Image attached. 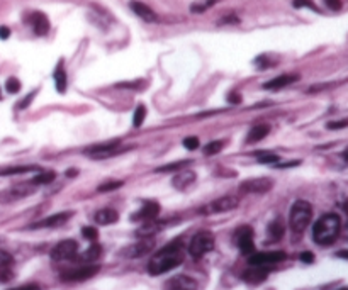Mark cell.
Returning a JSON list of instances; mask_svg holds the SVG:
<instances>
[{
	"mask_svg": "<svg viewBox=\"0 0 348 290\" xmlns=\"http://www.w3.org/2000/svg\"><path fill=\"white\" fill-rule=\"evenodd\" d=\"M183 262V251L178 243H170L165 248H162L157 255L148 262V273L157 277V275L167 273L170 270L177 268Z\"/></svg>",
	"mask_w": 348,
	"mask_h": 290,
	"instance_id": "obj_1",
	"label": "cell"
},
{
	"mask_svg": "<svg viewBox=\"0 0 348 290\" xmlns=\"http://www.w3.org/2000/svg\"><path fill=\"white\" fill-rule=\"evenodd\" d=\"M341 229V219L336 214H325L314 222L313 226V239L314 243L321 246H330L336 241L340 236Z\"/></svg>",
	"mask_w": 348,
	"mask_h": 290,
	"instance_id": "obj_2",
	"label": "cell"
},
{
	"mask_svg": "<svg viewBox=\"0 0 348 290\" xmlns=\"http://www.w3.org/2000/svg\"><path fill=\"white\" fill-rule=\"evenodd\" d=\"M313 219V207L306 200H296L291 207L289 214V226L296 234H301L307 229L309 222Z\"/></svg>",
	"mask_w": 348,
	"mask_h": 290,
	"instance_id": "obj_3",
	"label": "cell"
},
{
	"mask_svg": "<svg viewBox=\"0 0 348 290\" xmlns=\"http://www.w3.org/2000/svg\"><path fill=\"white\" fill-rule=\"evenodd\" d=\"M214 244H216L214 234L209 233V231H199L197 234L192 236L187 250H188V255L194 256V258H202L204 255L214 250Z\"/></svg>",
	"mask_w": 348,
	"mask_h": 290,
	"instance_id": "obj_4",
	"label": "cell"
},
{
	"mask_svg": "<svg viewBox=\"0 0 348 290\" xmlns=\"http://www.w3.org/2000/svg\"><path fill=\"white\" fill-rule=\"evenodd\" d=\"M76 251H79V244H76L75 239H65L60 241L55 248L51 250V260L55 262H66V260H73L76 256Z\"/></svg>",
	"mask_w": 348,
	"mask_h": 290,
	"instance_id": "obj_5",
	"label": "cell"
},
{
	"mask_svg": "<svg viewBox=\"0 0 348 290\" xmlns=\"http://www.w3.org/2000/svg\"><path fill=\"white\" fill-rule=\"evenodd\" d=\"M287 258L284 251H262V253H251L248 262L251 267H268V265L280 263Z\"/></svg>",
	"mask_w": 348,
	"mask_h": 290,
	"instance_id": "obj_6",
	"label": "cell"
},
{
	"mask_svg": "<svg viewBox=\"0 0 348 290\" xmlns=\"http://www.w3.org/2000/svg\"><path fill=\"white\" fill-rule=\"evenodd\" d=\"M99 270H100L99 265L87 263L80 268H73V270H68V272H63L61 280L63 282H84V280H89V278L94 277V275H97Z\"/></svg>",
	"mask_w": 348,
	"mask_h": 290,
	"instance_id": "obj_7",
	"label": "cell"
},
{
	"mask_svg": "<svg viewBox=\"0 0 348 290\" xmlns=\"http://www.w3.org/2000/svg\"><path fill=\"white\" fill-rule=\"evenodd\" d=\"M34 193V185H16L11 187L7 190L0 192V204H12V202H17L21 199H26V197L32 195Z\"/></svg>",
	"mask_w": 348,
	"mask_h": 290,
	"instance_id": "obj_8",
	"label": "cell"
},
{
	"mask_svg": "<svg viewBox=\"0 0 348 290\" xmlns=\"http://www.w3.org/2000/svg\"><path fill=\"white\" fill-rule=\"evenodd\" d=\"M238 204H240V199L236 195H224L212 200L204 209V212H207V214H223V212H229L236 209Z\"/></svg>",
	"mask_w": 348,
	"mask_h": 290,
	"instance_id": "obj_9",
	"label": "cell"
},
{
	"mask_svg": "<svg viewBox=\"0 0 348 290\" xmlns=\"http://www.w3.org/2000/svg\"><path fill=\"white\" fill-rule=\"evenodd\" d=\"M274 187V182L270 178H248L241 182L238 190L241 193H265Z\"/></svg>",
	"mask_w": 348,
	"mask_h": 290,
	"instance_id": "obj_10",
	"label": "cell"
},
{
	"mask_svg": "<svg viewBox=\"0 0 348 290\" xmlns=\"http://www.w3.org/2000/svg\"><path fill=\"white\" fill-rule=\"evenodd\" d=\"M236 246L240 248L241 253L245 255H251L255 251V244H253V231H251L250 226H241V228L236 231L235 236Z\"/></svg>",
	"mask_w": 348,
	"mask_h": 290,
	"instance_id": "obj_11",
	"label": "cell"
},
{
	"mask_svg": "<svg viewBox=\"0 0 348 290\" xmlns=\"http://www.w3.org/2000/svg\"><path fill=\"white\" fill-rule=\"evenodd\" d=\"M153 246H154V239L149 236V238H143L136 244L128 246L126 250H123V253L121 255L126 256V258H139V256L149 253V251L153 250Z\"/></svg>",
	"mask_w": 348,
	"mask_h": 290,
	"instance_id": "obj_12",
	"label": "cell"
},
{
	"mask_svg": "<svg viewBox=\"0 0 348 290\" xmlns=\"http://www.w3.org/2000/svg\"><path fill=\"white\" fill-rule=\"evenodd\" d=\"M73 216V212H58V214H53L50 217H45L40 222H34L31 226V229H43V228H58V226H63L70 217Z\"/></svg>",
	"mask_w": 348,
	"mask_h": 290,
	"instance_id": "obj_13",
	"label": "cell"
},
{
	"mask_svg": "<svg viewBox=\"0 0 348 290\" xmlns=\"http://www.w3.org/2000/svg\"><path fill=\"white\" fill-rule=\"evenodd\" d=\"M160 214V205L157 202H144L143 207L139 209L136 214L131 216V221H153L157 219V216Z\"/></svg>",
	"mask_w": 348,
	"mask_h": 290,
	"instance_id": "obj_14",
	"label": "cell"
},
{
	"mask_svg": "<svg viewBox=\"0 0 348 290\" xmlns=\"http://www.w3.org/2000/svg\"><path fill=\"white\" fill-rule=\"evenodd\" d=\"M167 290H197V282L187 275H177L170 278L165 285Z\"/></svg>",
	"mask_w": 348,
	"mask_h": 290,
	"instance_id": "obj_15",
	"label": "cell"
},
{
	"mask_svg": "<svg viewBox=\"0 0 348 290\" xmlns=\"http://www.w3.org/2000/svg\"><path fill=\"white\" fill-rule=\"evenodd\" d=\"M27 21L32 26L34 34L37 36H45L48 34V31H50V21H48V17L43 12H32Z\"/></svg>",
	"mask_w": 348,
	"mask_h": 290,
	"instance_id": "obj_16",
	"label": "cell"
},
{
	"mask_svg": "<svg viewBox=\"0 0 348 290\" xmlns=\"http://www.w3.org/2000/svg\"><path fill=\"white\" fill-rule=\"evenodd\" d=\"M119 149V141H110L107 144H97V146L87 149V154H90L92 158H105V156H112L118 153Z\"/></svg>",
	"mask_w": 348,
	"mask_h": 290,
	"instance_id": "obj_17",
	"label": "cell"
},
{
	"mask_svg": "<svg viewBox=\"0 0 348 290\" xmlns=\"http://www.w3.org/2000/svg\"><path fill=\"white\" fill-rule=\"evenodd\" d=\"M196 173L192 170H182L178 172L172 180V185L177 188V190H187L190 185H194L196 182Z\"/></svg>",
	"mask_w": 348,
	"mask_h": 290,
	"instance_id": "obj_18",
	"label": "cell"
},
{
	"mask_svg": "<svg viewBox=\"0 0 348 290\" xmlns=\"http://www.w3.org/2000/svg\"><path fill=\"white\" fill-rule=\"evenodd\" d=\"M267 277H268V272L265 270V267H253V268H248V270H245L243 275H241V278H243L246 283H251V285L262 283Z\"/></svg>",
	"mask_w": 348,
	"mask_h": 290,
	"instance_id": "obj_19",
	"label": "cell"
},
{
	"mask_svg": "<svg viewBox=\"0 0 348 290\" xmlns=\"http://www.w3.org/2000/svg\"><path fill=\"white\" fill-rule=\"evenodd\" d=\"M297 80H299V75H280V76H275L274 80L267 81V84L263 85V89L265 90H280Z\"/></svg>",
	"mask_w": 348,
	"mask_h": 290,
	"instance_id": "obj_20",
	"label": "cell"
},
{
	"mask_svg": "<svg viewBox=\"0 0 348 290\" xmlns=\"http://www.w3.org/2000/svg\"><path fill=\"white\" fill-rule=\"evenodd\" d=\"M129 7H131V11L136 14L138 17H141L143 21L146 22H157V14H154L151 9H149L146 4H141V2H131L129 4Z\"/></svg>",
	"mask_w": 348,
	"mask_h": 290,
	"instance_id": "obj_21",
	"label": "cell"
},
{
	"mask_svg": "<svg viewBox=\"0 0 348 290\" xmlns=\"http://www.w3.org/2000/svg\"><path fill=\"white\" fill-rule=\"evenodd\" d=\"M94 219L100 226H110V224H114V222H118L119 214H118V211L110 209V207H105V209H100L95 212Z\"/></svg>",
	"mask_w": 348,
	"mask_h": 290,
	"instance_id": "obj_22",
	"label": "cell"
},
{
	"mask_svg": "<svg viewBox=\"0 0 348 290\" xmlns=\"http://www.w3.org/2000/svg\"><path fill=\"white\" fill-rule=\"evenodd\" d=\"M40 170V167L34 165H21V167H6L0 168V177H14V175H24L29 172H36Z\"/></svg>",
	"mask_w": 348,
	"mask_h": 290,
	"instance_id": "obj_23",
	"label": "cell"
},
{
	"mask_svg": "<svg viewBox=\"0 0 348 290\" xmlns=\"http://www.w3.org/2000/svg\"><path fill=\"white\" fill-rule=\"evenodd\" d=\"M284 233H286V228H284V222L282 219H274L268 224L267 228V234L270 241H279L284 238Z\"/></svg>",
	"mask_w": 348,
	"mask_h": 290,
	"instance_id": "obj_24",
	"label": "cell"
},
{
	"mask_svg": "<svg viewBox=\"0 0 348 290\" xmlns=\"http://www.w3.org/2000/svg\"><path fill=\"white\" fill-rule=\"evenodd\" d=\"M270 133V128L267 124H258V126H253V128L250 129L248 136H246V143H257V141H262V139L267 136Z\"/></svg>",
	"mask_w": 348,
	"mask_h": 290,
	"instance_id": "obj_25",
	"label": "cell"
},
{
	"mask_svg": "<svg viewBox=\"0 0 348 290\" xmlns=\"http://www.w3.org/2000/svg\"><path fill=\"white\" fill-rule=\"evenodd\" d=\"M53 78H55V85H56V90L63 94V92L66 90V71H65V66H63V61H60L56 65V70L55 73H53Z\"/></svg>",
	"mask_w": 348,
	"mask_h": 290,
	"instance_id": "obj_26",
	"label": "cell"
},
{
	"mask_svg": "<svg viewBox=\"0 0 348 290\" xmlns=\"http://www.w3.org/2000/svg\"><path fill=\"white\" fill-rule=\"evenodd\" d=\"M100 253H102V248H100L99 244L94 243L89 250L85 251V253L80 255V260H82L84 263H94V262H97V260H99Z\"/></svg>",
	"mask_w": 348,
	"mask_h": 290,
	"instance_id": "obj_27",
	"label": "cell"
},
{
	"mask_svg": "<svg viewBox=\"0 0 348 290\" xmlns=\"http://www.w3.org/2000/svg\"><path fill=\"white\" fill-rule=\"evenodd\" d=\"M56 173L55 172H37V175L32 178L31 183L32 185H46V183H51L53 180H55Z\"/></svg>",
	"mask_w": 348,
	"mask_h": 290,
	"instance_id": "obj_28",
	"label": "cell"
},
{
	"mask_svg": "<svg viewBox=\"0 0 348 290\" xmlns=\"http://www.w3.org/2000/svg\"><path fill=\"white\" fill-rule=\"evenodd\" d=\"M144 117H146V107H144V105H138L136 110L133 112V126L134 128H141Z\"/></svg>",
	"mask_w": 348,
	"mask_h": 290,
	"instance_id": "obj_29",
	"label": "cell"
},
{
	"mask_svg": "<svg viewBox=\"0 0 348 290\" xmlns=\"http://www.w3.org/2000/svg\"><path fill=\"white\" fill-rule=\"evenodd\" d=\"M216 4V0H197V2L192 4L190 11L194 14H199V12H206L207 9L212 7Z\"/></svg>",
	"mask_w": 348,
	"mask_h": 290,
	"instance_id": "obj_30",
	"label": "cell"
},
{
	"mask_svg": "<svg viewBox=\"0 0 348 290\" xmlns=\"http://www.w3.org/2000/svg\"><path fill=\"white\" fill-rule=\"evenodd\" d=\"M190 159H183V161H177V163H170V165H165V167H160L158 168L157 172H162V173H168V172H178L180 170V168H183V167H187V165H190Z\"/></svg>",
	"mask_w": 348,
	"mask_h": 290,
	"instance_id": "obj_31",
	"label": "cell"
},
{
	"mask_svg": "<svg viewBox=\"0 0 348 290\" xmlns=\"http://www.w3.org/2000/svg\"><path fill=\"white\" fill-rule=\"evenodd\" d=\"M223 146H224L223 141H211L209 144H206L204 153L207 154V156H212V154L221 153V149H223Z\"/></svg>",
	"mask_w": 348,
	"mask_h": 290,
	"instance_id": "obj_32",
	"label": "cell"
},
{
	"mask_svg": "<svg viewBox=\"0 0 348 290\" xmlns=\"http://www.w3.org/2000/svg\"><path fill=\"white\" fill-rule=\"evenodd\" d=\"M12 263H14L12 255H9L7 251L0 250V272H6Z\"/></svg>",
	"mask_w": 348,
	"mask_h": 290,
	"instance_id": "obj_33",
	"label": "cell"
},
{
	"mask_svg": "<svg viewBox=\"0 0 348 290\" xmlns=\"http://www.w3.org/2000/svg\"><path fill=\"white\" fill-rule=\"evenodd\" d=\"M258 161L260 163H277L279 161V156L274 153H265V151H260L258 153Z\"/></svg>",
	"mask_w": 348,
	"mask_h": 290,
	"instance_id": "obj_34",
	"label": "cell"
},
{
	"mask_svg": "<svg viewBox=\"0 0 348 290\" xmlns=\"http://www.w3.org/2000/svg\"><path fill=\"white\" fill-rule=\"evenodd\" d=\"M6 89H7L9 94H17V92L21 90V81H19L17 78H14V76H12V78L7 80Z\"/></svg>",
	"mask_w": 348,
	"mask_h": 290,
	"instance_id": "obj_35",
	"label": "cell"
},
{
	"mask_svg": "<svg viewBox=\"0 0 348 290\" xmlns=\"http://www.w3.org/2000/svg\"><path fill=\"white\" fill-rule=\"evenodd\" d=\"M119 187H123V182L114 180V182H105V183H102V185H99L97 190L99 192H110V190H115V188H119Z\"/></svg>",
	"mask_w": 348,
	"mask_h": 290,
	"instance_id": "obj_36",
	"label": "cell"
},
{
	"mask_svg": "<svg viewBox=\"0 0 348 290\" xmlns=\"http://www.w3.org/2000/svg\"><path fill=\"white\" fill-rule=\"evenodd\" d=\"M294 7H307L314 12H320V9L314 6L313 0H294Z\"/></svg>",
	"mask_w": 348,
	"mask_h": 290,
	"instance_id": "obj_37",
	"label": "cell"
},
{
	"mask_svg": "<svg viewBox=\"0 0 348 290\" xmlns=\"http://www.w3.org/2000/svg\"><path fill=\"white\" fill-rule=\"evenodd\" d=\"M82 234H84V238L89 239V241H95L99 238V233L95 228H84L82 229Z\"/></svg>",
	"mask_w": 348,
	"mask_h": 290,
	"instance_id": "obj_38",
	"label": "cell"
},
{
	"mask_svg": "<svg viewBox=\"0 0 348 290\" xmlns=\"http://www.w3.org/2000/svg\"><path fill=\"white\" fill-rule=\"evenodd\" d=\"M183 146H185L187 149H190V151H194V149L199 148V139L190 136V138H185L183 139Z\"/></svg>",
	"mask_w": 348,
	"mask_h": 290,
	"instance_id": "obj_39",
	"label": "cell"
},
{
	"mask_svg": "<svg viewBox=\"0 0 348 290\" xmlns=\"http://www.w3.org/2000/svg\"><path fill=\"white\" fill-rule=\"evenodd\" d=\"M348 126V120H336V122H328V129L335 131V129H343Z\"/></svg>",
	"mask_w": 348,
	"mask_h": 290,
	"instance_id": "obj_40",
	"label": "cell"
},
{
	"mask_svg": "<svg viewBox=\"0 0 348 290\" xmlns=\"http://www.w3.org/2000/svg\"><path fill=\"white\" fill-rule=\"evenodd\" d=\"M326 6L331 9V11H340L341 9V2L340 0H325Z\"/></svg>",
	"mask_w": 348,
	"mask_h": 290,
	"instance_id": "obj_41",
	"label": "cell"
},
{
	"mask_svg": "<svg viewBox=\"0 0 348 290\" xmlns=\"http://www.w3.org/2000/svg\"><path fill=\"white\" fill-rule=\"evenodd\" d=\"M301 262L313 263L314 262V255L311 253V251H304V253H301Z\"/></svg>",
	"mask_w": 348,
	"mask_h": 290,
	"instance_id": "obj_42",
	"label": "cell"
},
{
	"mask_svg": "<svg viewBox=\"0 0 348 290\" xmlns=\"http://www.w3.org/2000/svg\"><path fill=\"white\" fill-rule=\"evenodd\" d=\"M9 290H41L37 285L29 283V285H22V287H16V288H9Z\"/></svg>",
	"mask_w": 348,
	"mask_h": 290,
	"instance_id": "obj_43",
	"label": "cell"
},
{
	"mask_svg": "<svg viewBox=\"0 0 348 290\" xmlns=\"http://www.w3.org/2000/svg\"><path fill=\"white\" fill-rule=\"evenodd\" d=\"M9 36H11V29L6 26L0 27V39H7Z\"/></svg>",
	"mask_w": 348,
	"mask_h": 290,
	"instance_id": "obj_44",
	"label": "cell"
},
{
	"mask_svg": "<svg viewBox=\"0 0 348 290\" xmlns=\"http://www.w3.org/2000/svg\"><path fill=\"white\" fill-rule=\"evenodd\" d=\"M236 24L238 22V17H235V16H229V17H226V19H223V21H221L219 24Z\"/></svg>",
	"mask_w": 348,
	"mask_h": 290,
	"instance_id": "obj_45",
	"label": "cell"
},
{
	"mask_svg": "<svg viewBox=\"0 0 348 290\" xmlns=\"http://www.w3.org/2000/svg\"><path fill=\"white\" fill-rule=\"evenodd\" d=\"M338 258H343V260H348V250H341V251H338L336 253Z\"/></svg>",
	"mask_w": 348,
	"mask_h": 290,
	"instance_id": "obj_46",
	"label": "cell"
},
{
	"mask_svg": "<svg viewBox=\"0 0 348 290\" xmlns=\"http://www.w3.org/2000/svg\"><path fill=\"white\" fill-rule=\"evenodd\" d=\"M231 102H233V104H238V102H240V97H238V95H231Z\"/></svg>",
	"mask_w": 348,
	"mask_h": 290,
	"instance_id": "obj_47",
	"label": "cell"
},
{
	"mask_svg": "<svg viewBox=\"0 0 348 290\" xmlns=\"http://www.w3.org/2000/svg\"><path fill=\"white\" fill-rule=\"evenodd\" d=\"M343 158H345V159H348V149H346L345 153H343Z\"/></svg>",
	"mask_w": 348,
	"mask_h": 290,
	"instance_id": "obj_48",
	"label": "cell"
},
{
	"mask_svg": "<svg viewBox=\"0 0 348 290\" xmlns=\"http://www.w3.org/2000/svg\"><path fill=\"white\" fill-rule=\"evenodd\" d=\"M340 290H348V288H340Z\"/></svg>",
	"mask_w": 348,
	"mask_h": 290,
	"instance_id": "obj_49",
	"label": "cell"
}]
</instances>
